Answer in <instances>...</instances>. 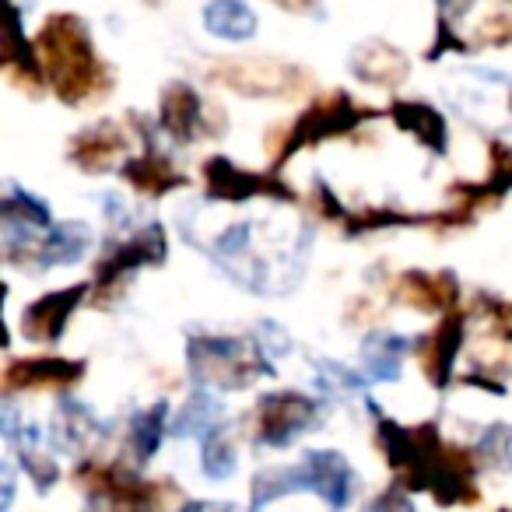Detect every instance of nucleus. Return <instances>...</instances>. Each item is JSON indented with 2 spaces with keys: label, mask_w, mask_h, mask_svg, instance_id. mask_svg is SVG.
I'll return each mask as SVG.
<instances>
[{
  "label": "nucleus",
  "mask_w": 512,
  "mask_h": 512,
  "mask_svg": "<svg viewBox=\"0 0 512 512\" xmlns=\"http://www.w3.org/2000/svg\"><path fill=\"white\" fill-rule=\"evenodd\" d=\"M365 512H414L411 502H407V495L400 488H386L383 495H376L369 505H365Z\"/></svg>",
  "instance_id": "nucleus-23"
},
{
  "label": "nucleus",
  "mask_w": 512,
  "mask_h": 512,
  "mask_svg": "<svg viewBox=\"0 0 512 512\" xmlns=\"http://www.w3.org/2000/svg\"><path fill=\"white\" fill-rule=\"evenodd\" d=\"M36 50L53 92L64 102H71V106L99 99L109 88V71L95 57L92 39H88V25L81 18L74 15L50 18L43 25V32H39Z\"/></svg>",
  "instance_id": "nucleus-2"
},
{
  "label": "nucleus",
  "mask_w": 512,
  "mask_h": 512,
  "mask_svg": "<svg viewBox=\"0 0 512 512\" xmlns=\"http://www.w3.org/2000/svg\"><path fill=\"white\" fill-rule=\"evenodd\" d=\"M123 176H127L141 193H148V197H162V193H169L186 183V176H179L176 165H172L165 155H158L155 148H148L144 158H134V162L123 165Z\"/></svg>",
  "instance_id": "nucleus-17"
},
{
  "label": "nucleus",
  "mask_w": 512,
  "mask_h": 512,
  "mask_svg": "<svg viewBox=\"0 0 512 512\" xmlns=\"http://www.w3.org/2000/svg\"><path fill=\"white\" fill-rule=\"evenodd\" d=\"M463 327H467V320H463V313H449L446 320L439 323V327L432 330V334L425 337V341L418 344V362H421V372L428 376V383L432 386H449V376H453V362H456V351H460L463 344Z\"/></svg>",
  "instance_id": "nucleus-10"
},
{
  "label": "nucleus",
  "mask_w": 512,
  "mask_h": 512,
  "mask_svg": "<svg viewBox=\"0 0 512 512\" xmlns=\"http://www.w3.org/2000/svg\"><path fill=\"white\" fill-rule=\"evenodd\" d=\"M183 512H232V505H214V502H200V505H186Z\"/></svg>",
  "instance_id": "nucleus-24"
},
{
  "label": "nucleus",
  "mask_w": 512,
  "mask_h": 512,
  "mask_svg": "<svg viewBox=\"0 0 512 512\" xmlns=\"http://www.w3.org/2000/svg\"><path fill=\"white\" fill-rule=\"evenodd\" d=\"M162 127L169 130L172 141L193 144L197 137L218 134L221 123L207 116L204 99L190 85H169L162 95Z\"/></svg>",
  "instance_id": "nucleus-8"
},
{
  "label": "nucleus",
  "mask_w": 512,
  "mask_h": 512,
  "mask_svg": "<svg viewBox=\"0 0 512 512\" xmlns=\"http://www.w3.org/2000/svg\"><path fill=\"white\" fill-rule=\"evenodd\" d=\"M393 299L411 309H442V313H449L456 302V278L453 274L407 271L393 285Z\"/></svg>",
  "instance_id": "nucleus-15"
},
{
  "label": "nucleus",
  "mask_w": 512,
  "mask_h": 512,
  "mask_svg": "<svg viewBox=\"0 0 512 512\" xmlns=\"http://www.w3.org/2000/svg\"><path fill=\"white\" fill-rule=\"evenodd\" d=\"M379 442H383L386 460L397 470L404 488L432 491L442 505L477 502L474 456L467 449L446 446L432 421L421 428H404L397 421H383L379 425Z\"/></svg>",
  "instance_id": "nucleus-1"
},
{
  "label": "nucleus",
  "mask_w": 512,
  "mask_h": 512,
  "mask_svg": "<svg viewBox=\"0 0 512 512\" xmlns=\"http://www.w3.org/2000/svg\"><path fill=\"white\" fill-rule=\"evenodd\" d=\"M88 242H92V232H88V225H81V221H67V225H57L50 235H46L43 246H39L43 267L74 264V260H81V256H85Z\"/></svg>",
  "instance_id": "nucleus-19"
},
{
  "label": "nucleus",
  "mask_w": 512,
  "mask_h": 512,
  "mask_svg": "<svg viewBox=\"0 0 512 512\" xmlns=\"http://www.w3.org/2000/svg\"><path fill=\"white\" fill-rule=\"evenodd\" d=\"M200 463H204V474L214 477V481H218V477H228L235 470V449L218 428L204 439V456H200Z\"/></svg>",
  "instance_id": "nucleus-22"
},
{
  "label": "nucleus",
  "mask_w": 512,
  "mask_h": 512,
  "mask_svg": "<svg viewBox=\"0 0 512 512\" xmlns=\"http://www.w3.org/2000/svg\"><path fill=\"white\" fill-rule=\"evenodd\" d=\"M85 365L64 362V358H32V362H11L4 369V393L15 397L18 390H57L81 379Z\"/></svg>",
  "instance_id": "nucleus-11"
},
{
  "label": "nucleus",
  "mask_w": 512,
  "mask_h": 512,
  "mask_svg": "<svg viewBox=\"0 0 512 512\" xmlns=\"http://www.w3.org/2000/svg\"><path fill=\"white\" fill-rule=\"evenodd\" d=\"M393 120L432 151H446V120L428 102H393Z\"/></svg>",
  "instance_id": "nucleus-18"
},
{
  "label": "nucleus",
  "mask_w": 512,
  "mask_h": 512,
  "mask_svg": "<svg viewBox=\"0 0 512 512\" xmlns=\"http://www.w3.org/2000/svg\"><path fill=\"white\" fill-rule=\"evenodd\" d=\"M218 78L232 85L235 92H256V95H274V92H292L302 81L295 67H281L271 60H235V64L221 67Z\"/></svg>",
  "instance_id": "nucleus-13"
},
{
  "label": "nucleus",
  "mask_w": 512,
  "mask_h": 512,
  "mask_svg": "<svg viewBox=\"0 0 512 512\" xmlns=\"http://www.w3.org/2000/svg\"><path fill=\"white\" fill-rule=\"evenodd\" d=\"M295 488H313L316 495L327 498L334 509L348 505L351 491H355V470L348 467V460L330 449H316L309 453L299 467H288V470H267L253 481V505L260 509L264 502L278 495H288Z\"/></svg>",
  "instance_id": "nucleus-3"
},
{
  "label": "nucleus",
  "mask_w": 512,
  "mask_h": 512,
  "mask_svg": "<svg viewBox=\"0 0 512 512\" xmlns=\"http://www.w3.org/2000/svg\"><path fill=\"white\" fill-rule=\"evenodd\" d=\"M127 134H123L116 123H109V120H102V123H95V127H88L85 134H78L74 137V144H71V162L78 165V169H85V172H106L109 165H116L120 162V155L127 151Z\"/></svg>",
  "instance_id": "nucleus-14"
},
{
  "label": "nucleus",
  "mask_w": 512,
  "mask_h": 512,
  "mask_svg": "<svg viewBox=\"0 0 512 512\" xmlns=\"http://www.w3.org/2000/svg\"><path fill=\"white\" fill-rule=\"evenodd\" d=\"M162 435H165V404H155L151 411L134 418V449L141 460H148V456L155 453Z\"/></svg>",
  "instance_id": "nucleus-21"
},
{
  "label": "nucleus",
  "mask_w": 512,
  "mask_h": 512,
  "mask_svg": "<svg viewBox=\"0 0 512 512\" xmlns=\"http://www.w3.org/2000/svg\"><path fill=\"white\" fill-rule=\"evenodd\" d=\"M362 116L365 113L344 92L341 95H327V99H320L316 106H309L306 113L299 116V123L288 130L285 151L278 155V162H288V155H292V151H299V148H306V144H320V141H327V137H334V134H348V130L355 127Z\"/></svg>",
  "instance_id": "nucleus-6"
},
{
  "label": "nucleus",
  "mask_w": 512,
  "mask_h": 512,
  "mask_svg": "<svg viewBox=\"0 0 512 512\" xmlns=\"http://www.w3.org/2000/svg\"><path fill=\"white\" fill-rule=\"evenodd\" d=\"M85 299V285L78 288H67V292H50L43 295L39 302H32L22 316V334L29 341H39V344H50L64 334L67 320H71L74 306Z\"/></svg>",
  "instance_id": "nucleus-12"
},
{
  "label": "nucleus",
  "mask_w": 512,
  "mask_h": 512,
  "mask_svg": "<svg viewBox=\"0 0 512 512\" xmlns=\"http://www.w3.org/2000/svg\"><path fill=\"white\" fill-rule=\"evenodd\" d=\"M190 365L193 379L218 390H239L249 386L256 376H271L274 369H267V362L260 358V351L246 348L235 337H197L190 344Z\"/></svg>",
  "instance_id": "nucleus-4"
},
{
  "label": "nucleus",
  "mask_w": 512,
  "mask_h": 512,
  "mask_svg": "<svg viewBox=\"0 0 512 512\" xmlns=\"http://www.w3.org/2000/svg\"><path fill=\"white\" fill-rule=\"evenodd\" d=\"M351 71H355L358 81H369V85H400L407 78V60L393 46L369 39L351 53Z\"/></svg>",
  "instance_id": "nucleus-16"
},
{
  "label": "nucleus",
  "mask_w": 512,
  "mask_h": 512,
  "mask_svg": "<svg viewBox=\"0 0 512 512\" xmlns=\"http://www.w3.org/2000/svg\"><path fill=\"white\" fill-rule=\"evenodd\" d=\"M316 425V404L302 393H271L253 411V439L260 446H288L295 435Z\"/></svg>",
  "instance_id": "nucleus-5"
},
{
  "label": "nucleus",
  "mask_w": 512,
  "mask_h": 512,
  "mask_svg": "<svg viewBox=\"0 0 512 512\" xmlns=\"http://www.w3.org/2000/svg\"><path fill=\"white\" fill-rule=\"evenodd\" d=\"M165 256V232L162 225H144L134 235H127L123 242L106 249L99 264H95V285L113 288L120 285L127 274H134L144 264H158Z\"/></svg>",
  "instance_id": "nucleus-7"
},
{
  "label": "nucleus",
  "mask_w": 512,
  "mask_h": 512,
  "mask_svg": "<svg viewBox=\"0 0 512 512\" xmlns=\"http://www.w3.org/2000/svg\"><path fill=\"white\" fill-rule=\"evenodd\" d=\"M204 179H207V197L214 200H246V197H288L285 183L274 176H253L246 169H235L225 158H211L204 165Z\"/></svg>",
  "instance_id": "nucleus-9"
},
{
  "label": "nucleus",
  "mask_w": 512,
  "mask_h": 512,
  "mask_svg": "<svg viewBox=\"0 0 512 512\" xmlns=\"http://www.w3.org/2000/svg\"><path fill=\"white\" fill-rule=\"evenodd\" d=\"M204 22L214 36L225 39H249L256 29V15L242 0H211V8L204 11Z\"/></svg>",
  "instance_id": "nucleus-20"
}]
</instances>
